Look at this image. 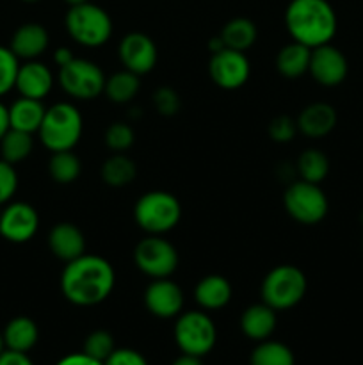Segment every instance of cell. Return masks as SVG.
<instances>
[{
    "label": "cell",
    "mask_w": 363,
    "mask_h": 365,
    "mask_svg": "<svg viewBox=\"0 0 363 365\" xmlns=\"http://www.w3.org/2000/svg\"><path fill=\"white\" fill-rule=\"evenodd\" d=\"M9 130V109L0 102V139Z\"/></svg>",
    "instance_id": "obj_42"
},
{
    "label": "cell",
    "mask_w": 363,
    "mask_h": 365,
    "mask_svg": "<svg viewBox=\"0 0 363 365\" xmlns=\"http://www.w3.org/2000/svg\"><path fill=\"white\" fill-rule=\"evenodd\" d=\"M4 349H6V344H4V337H2V334H0V355L4 353Z\"/></svg>",
    "instance_id": "obj_45"
},
{
    "label": "cell",
    "mask_w": 363,
    "mask_h": 365,
    "mask_svg": "<svg viewBox=\"0 0 363 365\" xmlns=\"http://www.w3.org/2000/svg\"><path fill=\"white\" fill-rule=\"evenodd\" d=\"M39 228V214L31 203H7L0 212V235L14 245L28 242Z\"/></svg>",
    "instance_id": "obj_12"
},
{
    "label": "cell",
    "mask_w": 363,
    "mask_h": 365,
    "mask_svg": "<svg viewBox=\"0 0 363 365\" xmlns=\"http://www.w3.org/2000/svg\"><path fill=\"white\" fill-rule=\"evenodd\" d=\"M298 132V121L290 116H276L269 123V135L274 143H290Z\"/></svg>",
    "instance_id": "obj_37"
},
{
    "label": "cell",
    "mask_w": 363,
    "mask_h": 365,
    "mask_svg": "<svg viewBox=\"0 0 363 365\" xmlns=\"http://www.w3.org/2000/svg\"><path fill=\"white\" fill-rule=\"evenodd\" d=\"M209 75L217 88L233 91L249 81L251 64L244 52L223 48L210 56Z\"/></svg>",
    "instance_id": "obj_11"
},
{
    "label": "cell",
    "mask_w": 363,
    "mask_h": 365,
    "mask_svg": "<svg viewBox=\"0 0 363 365\" xmlns=\"http://www.w3.org/2000/svg\"><path fill=\"white\" fill-rule=\"evenodd\" d=\"M141 89V82H139V75L132 73L128 70L116 71V73L110 75L109 78H105V88L103 93L107 95V98L114 103H128L135 98V95Z\"/></svg>",
    "instance_id": "obj_26"
},
{
    "label": "cell",
    "mask_w": 363,
    "mask_h": 365,
    "mask_svg": "<svg viewBox=\"0 0 363 365\" xmlns=\"http://www.w3.org/2000/svg\"><path fill=\"white\" fill-rule=\"evenodd\" d=\"M21 2H27V4H34V2H39V0H21Z\"/></svg>",
    "instance_id": "obj_46"
},
{
    "label": "cell",
    "mask_w": 363,
    "mask_h": 365,
    "mask_svg": "<svg viewBox=\"0 0 363 365\" xmlns=\"http://www.w3.org/2000/svg\"><path fill=\"white\" fill-rule=\"evenodd\" d=\"M48 248L59 260L71 262L85 253V237L73 223H57L48 234Z\"/></svg>",
    "instance_id": "obj_17"
},
{
    "label": "cell",
    "mask_w": 363,
    "mask_h": 365,
    "mask_svg": "<svg viewBox=\"0 0 363 365\" xmlns=\"http://www.w3.org/2000/svg\"><path fill=\"white\" fill-rule=\"evenodd\" d=\"M103 139H105L107 148L116 153H123L134 145L135 134L130 125L125 123V121H116V123L107 127Z\"/></svg>",
    "instance_id": "obj_33"
},
{
    "label": "cell",
    "mask_w": 363,
    "mask_h": 365,
    "mask_svg": "<svg viewBox=\"0 0 363 365\" xmlns=\"http://www.w3.org/2000/svg\"><path fill=\"white\" fill-rule=\"evenodd\" d=\"M53 88V73L46 64L39 63L38 59L25 61L20 64L16 75L14 89L25 98L43 100L50 95Z\"/></svg>",
    "instance_id": "obj_16"
},
{
    "label": "cell",
    "mask_w": 363,
    "mask_h": 365,
    "mask_svg": "<svg viewBox=\"0 0 363 365\" xmlns=\"http://www.w3.org/2000/svg\"><path fill=\"white\" fill-rule=\"evenodd\" d=\"M306 289H308L306 274L298 266L281 264L265 274L260 287V296L265 305L280 312L299 305L305 298Z\"/></svg>",
    "instance_id": "obj_5"
},
{
    "label": "cell",
    "mask_w": 363,
    "mask_h": 365,
    "mask_svg": "<svg viewBox=\"0 0 363 365\" xmlns=\"http://www.w3.org/2000/svg\"><path fill=\"white\" fill-rule=\"evenodd\" d=\"M153 106H155L157 113L162 114V116H174L182 106L180 95L173 88L162 86L153 95Z\"/></svg>",
    "instance_id": "obj_35"
},
{
    "label": "cell",
    "mask_w": 363,
    "mask_h": 365,
    "mask_svg": "<svg viewBox=\"0 0 363 365\" xmlns=\"http://www.w3.org/2000/svg\"><path fill=\"white\" fill-rule=\"evenodd\" d=\"M298 171L301 175V180L320 184L330 173V159L322 150L308 148L299 155Z\"/></svg>",
    "instance_id": "obj_31"
},
{
    "label": "cell",
    "mask_w": 363,
    "mask_h": 365,
    "mask_svg": "<svg viewBox=\"0 0 363 365\" xmlns=\"http://www.w3.org/2000/svg\"><path fill=\"white\" fill-rule=\"evenodd\" d=\"M276 310L263 302L248 307L241 317L242 334L256 342L267 341L276 330Z\"/></svg>",
    "instance_id": "obj_20"
},
{
    "label": "cell",
    "mask_w": 363,
    "mask_h": 365,
    "mask_svg": "<svg viewBox=\"0 0 363 365\" xmlns=\"http://www.w3.org/2000/svg\"><path fill=\"white\" fill-rule=\"evenodd\" d=\"M103 365H148L144 356L139 351L130 348H121L114 349L112 355L103 362Z\"/></svg>",
    "instance_id": "obj_38"
},
{
    "label": "cell",
    "mask_w": 363,
    "mask_h": 365,
    "mask_svg": "<svg viewBox=\"0 0 363 365\" xmlns=\"http://www.w3.org/2000/svg\"><path fill=\"white\" fill-rule=\"evenodd\" d=\"M285 25L292 41L317 48L331 43L338 20L327 0H290L285 11Z\"/></svg>",
    "instance_id": "obj_2"
},
{
    "label": "cell",
    "mask_w": 363,
    "mask_h": 365,
    "mask_svg": "<svg viewBox=\"0 0 363 365\" xmlns=\"http://www.w3.org/2000/svg\"><path fill=\"white\" fill-rule=\"evenodd\" d=\"M249 365H295V359L287 344L267 339L253 349Z\"/></svg>",
    "instance_id": "obj_29"
},
{
    "label": "cell",
    "mask_w": 363,
    "mask_h": 365,
    "mask_svg": "<svg viewBox=\"0 0 363 365\" xmlns=\"http://www.w3.org/2000/svg\"><path fill=\"white\" fill-rule=\"evenodd\" d=\"M347 59L337 46L327 43V45L312 48L308 73L319 86H324V88L340 86L347 77Z\"/></svg>",
    "instance_id": "obj_14"
},
{
    "label": "cell",
    "mask_w": 363,
    "mask_h": 365,
    "mask_svg": "<svg viewBox=\"0 0 363 365\" xmlns=\"http://www.w3.org/2000/svg\"><path fill=\"white\" fill-rule=\"evenodd\" d=\"M64 25L71 39L88 48L105 45L112 36V20L109 13L91 2L71 6L64 18Z\"/></svg>",
    "instance_id": "obj_4"
},
{
    "label": "cell",
    "mask_w": 363,
    "mask_h": 365,
    "mask_svg": "<svg viewBox=\"0 0 363 365\" xmlns=\"http://www.w3.org/2000/svg\"><path fill=\"white\" fill-rule=\"evenodd\" d=\"M310 57H312V48L298 41L288 43L276 56L278 73L287 78L302 77L305 73H308Z\"/></svg>",
    "instance_id": "obj_24"
},
{
    "label": "cell",
    "mask_w": 363,
    "mask_h": 365,
    "mask_svg": "<svg viewBox=\"0 0 363 365\" xmlns=\"http://www.w3.org/2000/svg\"><path fill=\"white\" fill-rule=\"evenodd\" d=\"M105 78L102 68L89 59L75 57L66 66L59 68L60 88L75 100L88 102V100L102 95L103 88H105Z\"/></svg>",
    "instance_id": "obj_10"
},
{
    "label": "cell",
    "mask_w": 363,
    "mask_h": 365,
    "mask_svg": "<svg viewBox=\"0 0 363 365\" xmlns=\"http://www.w3.org/2000/svg\"><path fill=\"white\" fill-rule=\"evenodd\" d=\"M84 130L82 114L73 103L59 102L45 110V118L38 134L43 146L50 152L73 150L80 141Z\"/></svg>",
    "instance_id": "obj_3"
},
{
    "label": "cell",
    "mask_w": 363,
    "mask_h": 365,
    "mask_svg": "<svg viewBox=\"0 0 363 365\" xmlns=\"http://www.w3.org/2000/svg\"><path fill=\"white\" fill-rule=\"evenodd\" d=\"M337 110L326 102H315L306 106L298 116V130L306 138L319 139L330 134L337 127Z\"/></svg>",
    "instance_id": "obj_19"
},
{
    "label": "cell",
    "mask_w": 363,
    "mask_h": 365,
    "mask_svg": "<svg viewBox=\"0 0 363 365\" xmlns=\"http://www.w3.org/2000/svg\"><path fill=\"white\" fill-rule=\"evenodd\" d=\"M134 220L149 235L171 232L182 220V203L167 191L144 192L134 205Z\"/></svg>",
    "instance_id": "obj_6"
},
{
    "label": "cell",
    "mask_w": 363,
    "mask_h": 365,
    "mask_svg": "<svg viewBox=\"0 0 363 365\" xmlns=\"http://www.w3.org/2000/svg\"><path fill=\"white\" fill-rule=\"evenodd\" d=\"M82 164L80 159L73 153V150L53 152L48 160V173L57 184H73L80 177Z\"/></svg>",
    "instance_id": "obj_30"
},
{
    "label": "cell",
    "mask_w": 363,
    "mask_h": 365,
    "mask_svg": "<svg viewBox=\"0 0 363 365\" xmlns=\"http://www.w3.org/2000/svg\"><path fill=\"white\" fill-rule=\"evenodd\" d=\"M64 2L68 4V6H78V4H84V2H89V0H64Z\"/></svg>",
    "instance_id": "obj_44"
},
{
    "label": "cell",
    "mask_w": 363,
    "mask_h": 365,
    "mask_svg": "<svg viewBox=\"0 0 363 365\" xmlns=\"http://www.w3.org/2000/svg\"><path fill=\"white\" fill-rule=\"evenodd\" d=\"M48 32L41 24H23L14 31L9 48L20 61H34L48 48Z\"/></svg>",
    "instance_id": "obj_18"
},
{
    "label": "cell",
    "mask_w": 363,
    "mask_h": 365,
    "mask_svg": "<svg viewBox=\"0 0 363 365\" xmlns=\"http://www.w3.org/2000/svg\"><path fill=\"white\" fill-rule=\"evenodd\" d=\"M135 175H137L135 163L125 153H114L102 166V178L110 187H125L132 184Z\"/></svg>",
    "instance_id": "obj_27"
},
{
    "label": "cell",
    "mask_w": 363,
    "mask_h": 365,
    "mask_svg": "<svg viewBox=\"0 0 363 365\" xmlns=\"http://www.w3.org/2000/svg\"><path fill=\"white\" fill-rule=\"evenodd\" d=\"M171 365H203L201 359L194 355H187V353H182L177 360Z\"/></svg>",
    "instance_id": "obj_43"
},
{
    "label": "cell",
    "mask_w": 363,
    "mask_h": 365,
    "mask_svg": "<svg viewBox=\"0 0 363 365\" xmlns=\"http://www.w3.org/2000/svg\"><path fill=\"white\" fill-rule=\"evenodd\" d=\"M283 205L292 220L308 227L320 223L330 209L327 196L320 185L306 180L292 182L288 185L283 195Z\"/></svg>",
    "instance_id": "obj_8"
},
{
    "label": "cell",
    "mask_w": 363,
    "mask_h": 365,
    "mask_svg": "<svg viewBox=\"0 0 363 365\" xmlns=\"http://www.w3.org/2000/svg\"><path fill=\"white\" fill-rule=\"evenodd\" d=\"M219 38L223 39L226 48L246 52L256 43L258 31H256L255 21L244 16H237L224 24V27L219 32Z\"/></svg>",
    "instance_id": "obj_25"
},
{
    "label": "cell",
    "mask_w": 363,
    "mask_h": 365,
    "mask_svg": "<svg viewBox=\"0 0 363 365\" xmlns=\"http://www.w3.org/2000/svg\"><path fill=\"white\" fill-rule=\"evenodd\" d=\"M134 262L153 280L169 278L178 267V252L162 235H148L134 248Z\"/></svg>",
    "instance_id": "obj_9"
},
{
    "label": "cell",
    "mask_w": 363,
    "mask_h": 365,
    "mask_svg": "<svg viewBox=\"0 0 363 365\" xmlns=\"http://www.w3.org/2000/svg\"><path fill=\"white\" fill-rule=\"evenodd\" d=\"M20 59L13 53L9 46H0V96L7 95L16 84Z\"/></svg>",
    "instance_id": "obj_34"
},
{
    "label": "cell",
    "mask_w": 363,
    "mask_h": 365,
    "mask_svg": "<svg viewBox=\"0 0 363 365\" xmlns=\"http://www.w3.org/2000/svg\"><path fill=\"white\" fill-rule=\"evenodd\" d=\"M174 342L182 353L194 356H205L216 346L217 330L209 314L201 310L180 314L174 323Z\"/></svg>",
    "instance_id": "obj_7"
},
{
    "label": "cell",
    "mask_w": 363,
    "mask_h": 365,
    "mask_svg": "<svg viewBox=\"0 0 363 365\" xmlns=\"http://www.w3.org/2000/svg\"><path fill=\"white\" fill-rule=\"evenodd\" d=\"M114 349H116V344H114L112 334H109L107 330H95L85 337L82 353L98 362H105L112 355Z\"/></svg>",
    "instance_id": "obj_32"
},
{
    "label": "cell",
    "mask_w": 363,
    "mask_h": 365,
    "mask_svg": "<svg viewBox=\"0 0 363 365\" xmlns=\"http://www.w3.org/2000/svg\"><path fill=\"white\" fill-rule=\"evenodd\" d=\"M231 294V284L221 274H206L194 287V299L203 310L224 309L230 303Z\"/></svg>",
    "instance_id": "obj_21"
},
{
    "label": "cell",
    "mask_w": 363,
    "mask_h": 365,
    "mask_svg": "<svg viewBox=\"0 0 363 365\" xmlns=\"http://www.w3.org/2000/svg\"><path fill=\"white\" fill-rule=\"evenodd\" d=\"M7 109H9V128L28 132V134H36L39 130L46 110L41 100L25 98V96L14 100L13 106Z\"/></svg>",
    "instance_id": "obj_23"
},
{
    "label": "cell",
    "mask_w": 363,
    "mask_h": 365,
    "mask_svg": "<svg viewBox=\"0 0 363 365\" xmlns=\"http://www.w3.org/2000/svg\"><path fill=\"white\" fill-rule=\"evenodd\" d=\"M18 189V173L13 164L0 159V205L11 202Z\"/></svg>",
    "instance_id": "obj_36"
},
{
    "label": "cell",
    "mask_w": 363,
    "mask_h": 365,
    "mask_svg": "<svg viewBox=\"0 0 363 365\" xmlns=\"http://www.w3.org/2000/svg\"><path fill=\"white\" fill-rule=\"evenodd\" d=\"M117 56L125 70L135 75H146L155 68L159 50L155 41L144 32H130L125 36L117 46Z\"/></svg>",
    "instance_id": "obj_13"
},
{
    "label": "cell",
    "mask_w": 363,
    "mask_h": 365,
    "mask_svg": "<svg viewBox=\"0 0 363 365\" xmlns=\"http://www.w3.org/2000/svg\"><path fill=\"white\" fill-rule=\"evenodd\" d=\"M75 59V56H73V52H71L70 48H68V46H59V48L56 50V52H53V61H56V64L57 66H66L68 63H71V61Z\"/></svg>",
    "instance_id": "obj_41"
},
{
    "label": "cell",
    "mask_w": 363,
    "mask_h": 365,
    "mask_svg": "<svg viewBox=\"0 0 363 365\" xmlns=\"http://www.w3.org/2000/svg\"><path fill=\"white\" fill-rule=\"evenodd\" d=\"M4 344L6 349L11 351L28 353L39 341V328L31 317L18 316L13 317L9 323L6 324L2 331Z\"/></svg>",
    "instance_id": "obj_22"
},
{
    "label": "cell",
    "mask_w": 363,
    "mask_h": 365,
    "mask_svg": "<svg viewBox=\"0 0 363 365\" xmlns=\"http://www.w3.org/2000/svg\"><path fill=\"white\" fill-rule=\"evenodd\" d=\"M116 273L112 264L100 255L84 253L66 262L60 274V292L77 307H95L105 302L114 291Z\"/></svg>",
    "instance_id": "obj_1"
},
{
    "label": "cell",
    "mask_w": 363,
    "mask_h": 365,
    "mask_svg": "<svg viewBox=\"0 0 363 365\" xmlns=\"http://www.w3.org/2000/svg\"><path fill=\"white\" fill-rule=\"evenodd\" d=\"M34 148V139L28 132L16 130V128H9L0 139V159H4L9 164H18L21 160L27 159Z\"/></svg>",
    "instance_id": "obj_28"
},
{
    "label": "cell",
    "mask_w": 363,
    "mask_h": 365,
    "mask_svg": "<svg viewBox=\"0 0 363 365\" xmlns=\"http://www.w3.org/2000/svg\"><path fill=\"white\" fill-rule=\"evenodd\" d=\"M184 302V291L169 278L153 280L144 291L146 309L160 319H171V317L180 316Z\"/></svg>",
    "instance_id": "obj_15"
},
{
    "label": "cell",
    "mask_w": 363,
    "mask_h": 365,
    "mask_svg": "<svg viewBox=\"0 0 363 365\" xmlns=\"http://www.w3.org/2000/svg\"><path fill=\"white\" fill-rule=\"evenodd\" d=\"M0 365H34V364H32V360L28 359L27 353L4 349V353L0 355Z\"/></svg>",
    "instance_id": "obj_39"
},
{
    "label": "cell",
    "mask_w": 363,
    "mask_h": 365,
    "mask_svg": "<svg viewBox=\"0 0 363 365\" xmlns=\"http://www.w3.org/2000/svg\"><path fill=\"white\" fill-rule=\"evenodd\" d=\"M56 365H103V362H98V360L91 359L85 353H71V355H66L64 359H60Z\"/></svg>",
    "instance_id": "obj_40"
}]
</instances>
